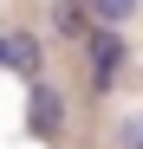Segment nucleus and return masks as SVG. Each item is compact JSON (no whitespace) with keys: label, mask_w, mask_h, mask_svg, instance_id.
Here are the masks:
<instances>
[{"label":"nucleus","mask_w":143,"mask_h":149,"mask_svg":"<svg viewBox=\"0 0 143 149\" xmlns=\"http://www.w3.org/2000/svg\"><path fill=\"white\" fill-rule=\"evenodd\" d=\"M78 45L91 52V91L104 97V91L117 84V71H124V58H130V45L117 39V26H85V39H78Z\"/></svg>","instance_id":"nucleus-1"},{"label":"nucleus","mask_w":143,"mask_h":149,"mask_svg":"<svg viewBox=\"0 0 143 149\" xmlns=\"http://www.w3.org/2000/svg\"><path fill=\"white\" fill-rule=\"evenodd\" d=\"M117 149H143V110H130L117 123Z\"/></svg>","instance_id":"nucleus-6"},{"label":"nucleus","mask_w":143,"mask_h":149,"mask_svg":"<svg viewBox=\"0 0 143 149\" xmlns=\"http://www.w3.org/2000/svg\"><path fill=\"white\" fill-rule=\"evenodd\" d=\"M0 58H7V33H0Z\"/></svg>","instance_id":"nucleus-7"},{"label":"nucleus","mask_w":143,"mask_h":149,"mask_svg":"<svg viewBox=\"0 0 143 149\" xmlns=\"http://www.w3.org/2000/svg\"><path fill=\"white\" fill-rule=\"evenodd\" d=\"M26 130H33L39 143H52V136L65 130V97H59V84H46V78L26 84Z\"/></svg>","instance_id":"nucleus-2"},{"label":"nucleus","mask_w":143,"mask_h":149,"mask_svg":"<svg viewBox=\"0 0 143 149\" xmlns=\"http://www.w3.org/2000/svg\"><path fill=\"white\" fill-rule=\"evenodd\" d=\"M52 26H59L65 39H78V33H85V7H78V0H59V7H52Z\"/></svg>","instance_id":"nucleus-5"},{"label":"nucleus","mask_w":143,"mask_h":149,"mask_svg":"<svg viewBox=\"0 0 143 149\" xmlns=\"http://www.w3.org/2000/svg\"><path fill=\"white\" fill-rule=\"evenodd\" d=\"M7 71H20V78H39V65H46V45L33 33H7V58H0Z\"/></svg>","instance_id":"nucleus-3"},{"label":"nucleus","mask_w":143,"mask_h":149,"mask_svg":"<svg viewBox=\"0 0 143 149\" xmlns=\"http://www.w3.org/2000/svg\"><path fill=\"white\" fill-rule=\"evenodd\" d=\"M78 7H85V19H98V26H117V33L137 19V0H78Z\"/></svg>","instance_id":"nucleus-4"}]
</instances>
